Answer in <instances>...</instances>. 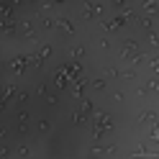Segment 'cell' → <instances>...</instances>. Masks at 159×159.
I'll return each instance as SVG.
<instances>
[{"label": "cell", "mask_w": 159, "mask_h": 159, "mask_svg": "<svg viewBox=\"0 0 159 159\" xmlns=\"http://www.w3.org/2000/svg\"><path fill=\"white\" fill-rule=\"evenodd\" d=\"M121 3H123V0H113V5H121Z\"/></svg>", "instance_id": "1"}]
</instances>
